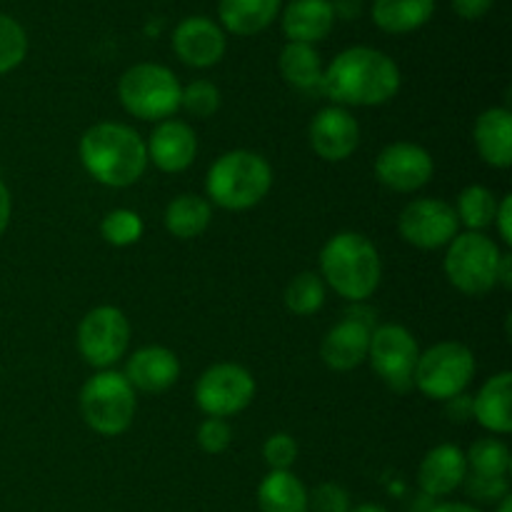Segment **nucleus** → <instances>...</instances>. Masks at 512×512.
I'll return each instance as SVG.
<instances>
[{
  "mask_svg": "<svg viewBox=\"0 0 512 512\" xmlns=\"http://www.w3.org/2000/svg\"><path fill=\"white\" fill-rule=\"evenodd\" d=\"M228 40L223 28L205 15H193L175 25L173 50L190 68H213L223 60Z\"/></svg>",
  "mask_w": 512,
  "mask_h": 512,
  "instance_id": "16",
  "label": "nucleus"
},
{
  "mask_svg": "<svg viewBox=\"0 0 512 512\" xmlns=\"http://www.w3.org/2000/svg\"><path fill=\"white\" fill-rule=\"evenodd\" d=\"M210 220H213V205L208 203V198L193 193H183L170 200L163 215L165 230L178 240H193L203 235Z\"/></svg>",
  "mask_w": 512,
  "mask_h": 512,
  "instance_id": "27",
  "label": "nucleus"
},
{
  "mask_svg": "<svg viewBox=\"0 0 512 512\" xmlns=\"http://www.w3.org/2000/svg\"><path fill=\"white\" fill-rule=\"evenodd\" d=\"M475 378V355L468 345L443 340L423 350L415 365L413 385L430 400L448 403L468 390Z\"/></svg>",
  "mask_w": 512,
  "mask_h": 512,
  "instance_id": "8",
  "label": "nucleus"
},
{
  "mask_svg": "<svg viewBox=\"0 0 512 512\" xmlns=\"http://www.w3.org/2000/svg\"><path fill=\"white\" fill-rule=\"evenodd\" d=\"M80 163L95 183L105 188H128L143 178L148 150L138 130L125 123H95L80 135Z\"/></svg>",
  "mask_w": 512,
  "mask_h": 512,
  "instance_id": "2",
  "label": "nucleus"
},
{
  "mask_svg": "<svg viewBox=\"0 0 512 512\" xmlns=\"http://www.w3.org/2000/svg\"><path fill=\"white\" fill-rule=\"evenodd\" d=\"M400 238L420 250L448 248L460 233L458 215L450 203L440 198L410 200L398 218Z\"/></svg>",
  "mask_w": 512,
  "mask_h": 512,
  "instance_id": "12",
  "label": "nucleus"
},
{
  "mask_svg": "<svg viewBox=\"0 0 512 512\" xmlns=\"http://www.w3.org/2000/svg\"><path fill=\"white\" fill-rule=\"evenodd\" d=\"M448 413H450V420H468L473 418V400L468 398V395H458V398L448 400Z\"/></svg>",
  "mask_w": 512,
  "mask_h": 512,
  "instance_id": "40",
  "label": "nucleus"
},
{
  "mask_svg": "<svg viewBox=\"0 0 512 512\" xmlns=\"http://www.w3.org/2000/svg\"><path fill=\"white\" fill-rule=\"evenodd\" d=\"M180 108H183L188 115H193V118H213L220 108L218 85L203 78L183 85V93H180Z\"/></svg>",
  "mask_w": 512,
  "mask_h": 512,
  "instance_id": "33",
  "label": "nucleus"
},
{
  "mask_svg": "<svg viewBox=\"0 0 512 512\" xmlns=\"http://www.w3.org/2000/svg\"><path fill=\"white\" fill-rule=\"evenodd\" d=\"M310 148L325 163H343L358 150L360 123L348 108L328 105L318 110L308 128Z\"/></svg>",
  "mask_w": 512,
  "mask_h": 512,
  "instance_id": "14",
  "label": "nucleus"
},
{
  "mask_svg": "<svg viewBox=\"0 0 512 512\" xmlns=\"http://www.w3.org/2000/svg\"><path fill=\"white\" fill-rule=\"evenodd\" d=\"M145 150H148V163H153L158 170L183 173L198 155V135H195L193 125L185 120H160L155 123L150 138L145 140Z\"/></svg>",
  "mask_w": 512,
  "mask_h": 512,
  "instance_id": "17",
  "label": "nucleus"
},
{
  "mask_svg": "<svg viewBox=\"0 0 512 512\" xmlns=\"http://www.w3.org/2000/svg\"><path fill=\"white\" fill-rule=\"evenodd\" d=\"M495 230H498V238L505 245H512V195H503L498 203V213L493 220Z\"/></svg>",
  "mask_w": 512,
  "mask_h": 512,
  "instance_id": "38",
  "label": "nucleus"
},
{
  "mask_svg": "<svg viewBox=\"0 0 512 512\" xmlns=\"http://www.w3.org/2000/svg\"><path fill=\"white\" fill-rule=\"evenodd\" d=\"M325 305V283L318 273H305L295 275L285 288V308L293 315L308 318L315 315Z\"/></svg>",
  "mask_w": 512,
  "mask_h": 512,
  "instance_id": "30",
  "label": "nucleus"
},
{
  "mask_svg": "<svg viewBox=\"0 0 512 512\" xmlns=\"http://www.w3.org/2000/svg\"><path fill=\"white\" fill-rule=\"evenodd\" d=\"M468 478V460L458 445H435L418 468V485L425 498H448L463 488Z\"/></svg>",
  "mask_w": 512,
  "mask_h": 512,
  "instance_id": "19",
  "label": "nucleus"
},
{
  "mask_svg": "<svg viewBox=\"0 0 512 512\" xmlns=\"http://www.w3.org/2000/svg\"><path fill=\"white\" fill-rule=\"evenodd\" d=\"M280 75L290 88L300 93H323L325 65L315 45L285 43L278 58Z\"/></svg>",
  "mask_w": 512,
  "mask_h": 512,
  "instance_id": "23",
  "label": "nucleus"
},
{
  "mask_svg": "<svg viewBox=\"0 0 512 512\" xmlns=\"http://www.w3.org/2000/svg\"><path fill=\"white\" fill-rule=\"evenodd\" d=\"M420 348L405 325L385 323L378 325L370 335L368 360L375 375L395 393H408L413 388L415 365H418Z\"/></svg>",
  "mask_w": 512,
  "mask_h": 512,
  "instance_id": "10",
  "label": "nucleus"
},
{
  "mask_svg": "<svg viewBox=\"0 0 512 512\" xmlns=\"http://www.w3.org/2000/svg\"><path fill=\"white\" fill-rule=\"evenodd\" d=\"M28 55V35L23 25L10 15L0 13V75L18 68Z\"/></svg>",
  "mask_w": 512,
  "mask_h": 512,
  "instance_id": "32",
  "label": "nucleus"
},
{
  "mask_svg": "<svg viewBox=\"0 0 512 512\" xmlns=\"http://www.w3.org/2000/svg\"><path fill=\"white\" fill-rule=\"evenodd\" d=\"M125 378L140 393H165L180 378V360L165 345H145L125 363Z\"/></svg>",
  "mask_w": 512,
  "mask_h": 512,
  "instance_id": "18",
  "label": "nucleus"
},
{
  "mask_svg": "<svg viewBox=\"0 0 512 512\" xmlns=\"http://www.w3.org/2000/svg\"><path fill=\"white\" fill-rule=\"evenodd\" d=\"M273 188V168L268 160L253 150L223 153L205 175L208 203L223 210H250Z\"/></svg>",
  "mask_w": 512,
  "mask_h": 512,
  "instance_id": "4",
  "label": "nucleus"
},
{
  "mask_svg": "<svg viewBox=\"0 0 512 512\" xmlns=\"http://www.w3.org/2000/svg\"><path fill=\"white\" fill-rule=\"evenodd\" d=\"M435 13V0H375L373 23L383 33L405 35L423 28Z\"/></svg>",
  "mask_w": 512,
  "mask_h": 512,
  "instance_id": "26",
  "label": "nucleus"
},
{
  "mask_svg": "<svg viewBox=\"0 0 512 512\" xmlns=\"http://www.w3.org/2000/svg\"><path fill=\"white\" fill-rule=\"evenodd\" d=\"M130 345V323L115 305H98L88 310L78 325V350L88 365L110 370L125 358Z\"/></svg>",
  "mask_w": 512,
  "mask_h": 512,
  "instance_id": "11",
  "label": "nucleus"
},
{
  "mask_svg": "<svg viewBox=\"0 0 512 512\" xmlns=\"http://www.w3.org/2000/svg\"><path fill=\"white\" fill-rule=\"evenodd\" d=\"M468 473L483 475V478H508L510 473V448L500 438H480L465 453Z\"/></svg>",
  "mask_w": 512,
  "mask_h": 512,
  "instance_id": "29",
  "label": "nucleus"
},
{
  "mask_svg": "<svg viewBox=\"0 0 512 512\" xmlns=\"http://www.w3.org/2000/svg\"><path fill=\"white\" fill-rule=\"evenodd\" d=\"M498 285H503V288H510L512 285V255L510 253H503V258H500Z\"/></svg>",
  "mask_w": 512,
  "mask_h": 512,
  "instance_id": "43",
  "label": "nucleus"
},
{
  "mask_svg": "<svg viewBox=\"0 0 512 512\" xmlns=\"http://www.w3.org/2000/svg\"><path fill=\"white\" fill-rule=\"evenodd\" d=\"M308 493L303 480L290 470H270L258 485L260 512H308Z\"/></svg>",
  "mask_w": 512,
  "mask_h": 512,
  "instance_id": "25",
  "label": "nucleus"
},
{
  "mask_svg": "<svg viewBox=\"0 0 512 512\" xmlns=\"http://www.w3.org/2000/svg\"><path fill=\"white\" fill-rule=\"evenodd\" d=\"M495 512H512V495H508V498H503L498 503V510Z\"/></svg>",
  "mask_w": 512,
  "mask_h": 512,
  "instance_id": "46",
  "label": "nucleus"
},
{
  "mask_svg": "<svg viewBox=\"0 0 512 512\" xmlns=\"http://www.w3.org/2000/svg\"><path fill=\"white\" fill-rule=\"evenodd\" d=\"M255 398V378L238 363H215L195 383V403L208 418H233Z\"/></svg>",
  "mask_w": 512,
  "mask_h": 512,
  "instance_id": "9",
  "label": "nucleus"
},
{
  "mask_svg": "<svg viewBox=\"0 0 512 512\" xmlns=\"http://www.w3.org/2000/svg\"><path fill=\"white\" fill-rule=\"evenodd\" d=\"M403 75L383 50L353 45L333 58L323 75V95L340 108H375L398 95Z\"/></svg>",
  "mask_w": 512,
  "mask_h": 512,
  "instance_id": "1",
  "label": "nucleus"
},
{
  "mask_svg": "<svg viewBox=\"0 0 512 512\" xmlns=\"http://www.w3.org/2000/svg\"><path fill=\"white\" fill-rule=\"evenodd\" d=\"M375 330V320L360 318L358 313H350L348 318L335 323L325 333L320 343V358L330 370L348 373L368 360L370 335Z\"/></svg>",
  "mask_w": 512,
  "mask_h": 512,
  "instance_id": "15",
  "label": "nucleus"
},
{
  "mask_svg": "<svg viewBox=\"0 0 512 512\" xmlns=\"http://www.w3.org/2000/svg\"><path fill=\"white\" fill-rule=\"evenodd\" d=\"M233 443V428L223 418H205L198 428V445L203 453L220 455Z\"/></svg>",
  "mask_w": 512,
  "mask_h": 512,
  "instance_id": "36",
  "label": "nucleus"
},
{
  "mask_svg": "<svg viewBox=\"0 0 512 512\" xmlns=\"http://www.w3.org/2000/svg\"><path fill=\"white\" fill-rule=\"evenodd\" d=\"M428 512H483V510L475 508V505L470 503H440V505H433Z\"/></svg>",
  "mask_w": 512,
  "mask_h": 512,
  "instance_id": "44",
  "label": "nucleus"
},
{
  "mask_svg": "<svg viewBox=\"0 0 512 512\" xmlns=\"http://www.w3.org/2000/svg\"><path fill=\"white\" fill-rule=\"evenodd\" d=\"M478 155L490 168L505 170L512 165V113L508 108H488L478 115L473 128Z\"/></svg>",
  "mask_w": 512,
  "mask_h": 512,
  "instance_id": "20",
  "label": "nucleus"
},
{
  "mask_svg": "<svg viewBox=\"0 0 512 512\" xmlns=\"http://www.w3.org/2000/svg\"><path fill=\"white\" fill-rule=\"evenodd\" d=\"M138 400L133 385L118 370H98L80 390V413L85 425L103 438L123 435L133 425Z\"/></svg>",
  "mask_w": 512,
  "mask_h": 512,
  "instance_id": "6",
  "label": "nucleus"
},
{
  "mask_svg": "<svg viewBox=\"0 0 512 512\" xmlns=\"http://www.w3.org/2000/svg\"><path fill=\"white\" fill-rule=\"evenodd\" d=\"M503 250L485 233H458L448 245L443 270L458 293L480 298L498 285V268Z\"/></svg>",
  "mask_w": 512,
  "mask_h": 512,
  "instance_id": "7",
  "label": "nucleus"
},
{
  "mask_svg": "<svg viewBox=\"0 0 512 512\" xmlns=\"http://www.w3.org/2000/svg\"><path fill=\"white\" fill-rule=\"evenodd\" d=\"M330 5H333V13L335 18H355V15L360 13V8H363V3L360 0H330Z\"/></svg>",
  "mask_w": 512,
  "mask_h": 512,
  "instance_id": "42",
  "label": "nucleus"
},
{
  "mask_svg": "<svg viewBox=\"0 0 512 512\" xmlns=\"http://www.w3.org/2000/svg\"><path fill=\"white\" fill-rule=\"evenodd\" d=\"M433 173V155L423 145L408 140L385 145L375 158V178L393 193H415L430 183Z\"/></svg>",
  "mask_w": 512,
  "mask_h": 512,
  "instance_id": "13",
  "label": "nucleus"
},
{
  "mask_svg": "<svg viewBox=\"0 0 512 512\" xmlns=\"http://www.w3.org/2000/svg\"><path fill=\"white\" fill-rule=\"evenodd\" d=\"M500 198L485 185H468L460 190L458 203H455V215L458 223L470 233H485L493 225L495 213H498Z\"/></svg>",
  "mask_w": 512,
  "mask_h": 512,
  "instance_id": "28",
  "label": "nucleus"
},
{
  "mask_svg": "<svg viewBox=\"0 0 512 512\" xmlns=\"http://www.w3.org/2000/svg\"><path fill=\"white\" fill-rule=\"evenodd\" d=\"M10 215H13V198H10L8 185L0 180V238H3V233L8 230Z\"/></svg>",
  "mask_w": 512,
  "mask_h": 512,
  "instance_id": "41",
  "label": "nucleus"
},
{
  "mask_svg": "<svg viewBox=\"0 0 512 512\" xmlns=\"http://www.w3.org/2000/svg\"><path fill=\"white\" fill-rule=\"evenodd\" d=\"M473 418L493 435L512 433V373L500 370L473 398Z\"/></svg>",
  "mask_w": 512,
  "mask_h": 512,
  "instance_id": "22",
  "label": "nucleus"
},
{
  "mask_svg": "<svg viewBox=\"0 0 512 512\" xmlns=\"http://www.w3.org/2000/svg\"><path fill=\"white\" fill-rule=\"evenodd\" d=\"M453 10L465 20H478L493 8V0H450Z\"/></svg>",
  "mask_w": 512,
  "mask_h": 512,
  "instance_id": "39",
  "label": "nucleus"
},
{
  "mask_svg": "<svg viewBox=\"0 0 512 512\" xmlns=\"http://www.w3.org/2000/svg\"><path fill=\"white\" fill-rule=\"evenodd\" d=\"M263 460L270 470H290L298 460V443L288 433H273L263 445Z\"/></svg>",
  "mask_w": 512,
  "mask_h": 512,
  "instance_id": "34",
  "label": "nucleus"
},
{
  "mask_svg": "<svg viewBox=\"0 0 512 512\" xmlns=\"http://www.w3.org/2000/svg\"><path fill=\"white\" fill-rule=\"evenodd\" d=\"M463 485L465 490H468L470 498L478 500V503L498 505L500 500L510 495L508 478H483V475L468 473V478H465Z\"/></svg>",
  "mask_w": 512,
  "mask_h": 512,
  "instance_id": "37",
  "label": "nucleus"
},
{
  "mask_svg": "<svg viewBox=\"0 0 512 512\" xmlns=\"http://www.w3.org/2000/svg\"><path fill=\"white\" fill-rule=\"evenodd\" d=\"M320 278L348 303H363L378 290L383 260L365 235L345 230L333 235L320 250Z\"/></svg>",
  "mask_w": 512,
  "mask_h": 512,
  "instance_id": "3",
  "label": "nucleus"
},
{
  "mask_svg": "<svg viewBox=\"0 0 512 512\" xmlns=\"http://www.w3.org/2000/svg\"><path fill=\"white\" fill-rule=\"evenodd\" d=\"M178 75L160 63H138L125 70L118 80V98L125 113L148 123L173 118L180 110Z\"/></svg>",
  "mask_w": 512,
  "mask_h": 512,
  "instance_id": "5",
  "label": "nucleus"
},
{
  "mask_svg": "<svg viewBox=\"0 0 512 512\" xmlns=\"http://www.w3.org/2000/svg\"><path fill=\"white\" fill-rule=\"evenodd\" d=\"M143 218H140L135 210L128 208H115L110 210L108 215L100 223V235L108 245L113 248H128V245H135L140 238H143Z\"/></svg>",
  "mask_w": 512,
  "mask_h": 512,
  "instance_id": "31",
  "label": "nucleus"
},
{
  "mask_svg": "<svg viewBox=\"0 0 512 512\" xmlns=\"http://www.w3.org/2000/svg\"><path fill=\"white\" fill-rule=\"evenodd\" d=\"M350 512H390V510H385L383 505H375V503H363V505H358V508H350Z\"/></svg>",
  "mask_w": 512,
  "mask_h": 512,
  "instance_id": "45",
  "label": "nucleus"
},
{
  "mask_svg": "<svg viewBox=\"0 0 512 512\" xmlns=\"http://www.w3.org/2000/svg\"><path fill=\"white\" fill-rule=\"evenodd\" d=\"M335 13L330 0H290L283 10V33L288 43L315 45L330 35Z\"/></svg>",
  "mask_w": 512,
  "mask_h": 512,
  "instance_id": "21",
  "label": "nucleus"
},
{
  "mask_svg": "<svg viewBox=\"0 0 512 512\" xmlns=\"http://www.w3.org/2000/svg\"><path fill=\"white\" fill-rule=\"evenodd\" d=\"M350 493L338 483H320L308 493V512H350Z\"/></svg>",
  "mask_w": 512,
  "mask_h": 512,
  "instance_id": "35",
  "label": "nucleus"
},
{
  "mask_svg": "<svg viewBox=\"0 0 512 512\" xmlns=\"http://www.w3.org/2000/svg\"><path fill=\"white\" fill-rule=\"evenodd\" d=\"M283 0H220L218 18L228 33L248 38L258 35L278 18Z\"/></svg>",
  "mask_w": 512,
  "mask_h": 512,
  "instance_id": "24",
  "label": "nucleus"
}]
</instances>
